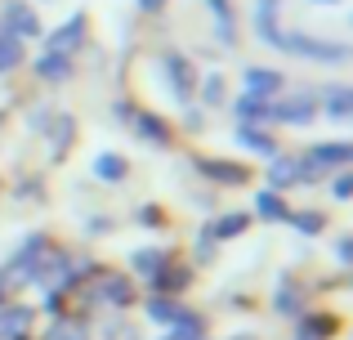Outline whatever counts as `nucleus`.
Wrapping results in <instances>:
<instances>
[{
    "label": "nucleus",
    "instance_id": "nucleus-1",
    "mask_svg": "<svg viewBox=\"0 0 353 340\" xmlns=\"http://www.w3.org/2000/svg\"><path fill=\"white\" fill-rule=\"evenodd\" d=\"M273 50L295 54V59H309V63H345L349 50L340 41H318V36H304V32H277Z\"/></svg>",
    "mask_w": 353,
    "mask_h": 340
},
{
    "label": "nucleus",
    "instance_id": "nucleus-2",
    "mask_svg": "<svg viewBox=\"0 0 353 340\" xmlns=\"http://www.w3.org/2000/svg\"><path fill=\"white\" fill-rule=\"evenodd\" d=\"M85 27H90V18H85V14L68 18V23H63L59 32L50 36V45H45V54H63V59H72V54L81 50V41H85Z\"/></svg>",
    "mask_w": 353,
    "mask_h": 340
},
{
    "label": "nucleus",
    "instance_id": "nucleus-3",
    "mask_svg": "<svg viewBox=\"0 0 353 340\" xmlns=\"http://www.w3.org/2000/svg\"><path fill=\"white\" fill-rule=\"evenodd\" d=\"M241 86H246L250 99H273V94H282V90H286V77H282V72H273V68H246Z\"/></svg>",
    "mask_w": 353,
    "mask_h": 340
},
{
    "label": "nucleus",
    "instance_id": "nucleus-4",
    "mask_svg": "<svg viewBox=\"0 0 353 340\" xmlns=\"http://www.w3.org/2000/svg\"><path fill=\"white\" fill-rule=\"evenodd\" d=\"M0 27H5V36H36V32H41V18H36L27 5L9 0L5 14H0Z\"/></svg>",
    "mask_w": 353,
    "mask_h": 340
},
{
    "label": "nucleus",
    "instance_id": "nucleus-5",
    "mask_svg": "<svg viewBox=\"0 0 353 340\" xmlns=\"http://www.w3.org/2000/svg\"><path fill=\"white\" fill-rule=\"evenodd\" d=\"M277 14H282V0H255V36L264 45H273L277 41Z\"/></svg>",
    "mask_w": 353,
    "mask_h": 340
},
{
    "label": "nucleus",
    "instance_id": "nucleus-6",
    "mask_svg": "<svg viewBox=\"0 0 353 340\" xmlns=\"http://www.w3.org/2000/svg\"><path fill=\"white\" fill-rule=\"evenodd\" d=\"M331 166H349V143H318V148L309 152V166H304V174L331 170Z\"/></svg>",
    "mask_w": 353,
    "mask_h": 340
},
{
    "label": "nucleus",
    "instance_id": "nucleus-7",
    "mask_svg": "<svg viewBox=\"0 0 353 340\" xmlns=\"http://www.w3.org/2000/svg\"><path fill=\"white\" fill-rule=\"evenodd\" d=\"M161 68H165V77H170L174 99H188V94H192V68H188V59H179V54H165Z\"/></svg>",
    "mask_w": 353,
    "mask_h": 340
},
{
    "label": "nucleus",
    "instance_id": "nucleus-8",
    "mask_svg": "<svg viewBox=\"0 0 353 340\" xmlns=\"http://www.w3.org/2000/svg\"><path fill=\"white\" fill-rule=\"evenodd\" d=\"M313 94H304V99H291V103H277V108H268V117H277V121H291V126H309L313 121Z\"/></svg>",
    "mask_w": 353,
    "mask_h": 340
},
{
    "label": "nucleus",
    "instance_id": "nucleus-9",
    "mask_svg": "<svg viewBox=\"0 0 353 340\" xmlns=\"http://www.w3.org/2000/svg\"><path fill=\"white\" fill-rule=\"evenodd\" d=\"M36 77H45L50 86H63V81H72V59H63V54H41V59H36Z\"/></svg>",
    "mask_w": 353,
    "mask_h": 340
},
{
    "label": "nucleus",
    "instance_id": "nucleus-10",
    "mask_svg": "<svg viewBox=\"0 0 353 340\" xmlns=\"http://www.w3.org/2000/svg\"><path fill=\"white\" fill-rule=\"evenodd\" d=\"M318 99H322V112L331 121H349V86H327Z\"/></svg>",
    "mask_w": 353,
    "mask_h": 340
},
{
    "label": "nucleus",
    "instance_id": "nucleus-11",
    "mask_svg": "<svg viewBox=\"0 0 353 340\" xmlns=\"http://www.w3.org/2000/svg\"><path fill=\"white\" fill-rule=\"evenodd\" d=\"M233 112H237V121L241 126H250V130H255V126L259 121H268V103H264V99H237V103H233Z\"/></svg>",
    "mask_w": 353,
    "mask_h": 340
},
{
    "label": "nucleus",
    "instance_id": "nucleus-12",
    "mask_svg": "<svg viewBox=\"0 0 353 340\" xmlns=\"http://www.w3.org/2000/svg\"><path fill=\"white\" fill-rule=\"evenodd\" d=\"M32 323V309H5L0 314V340H18Z\"/></svg>",
    "mask_w": 353,
    "mask_h": 340
},
{
    "label": "nucleus",
    "instance_id": "nucleus-13",
    "mask_svg": "<svg viewBox=\"0 0 353 340\" xmlns=\"http://www.w3.org/2000/svg\"><path fill=\"white\" fill-rule=\"evenodd\" d=\"M237 143H241V148H250V152H259V157H277V143L268 139V134L250 130V126H241V130H237Z\"/></svg>",
    "mask_w": 353,
    "mask_h": 340
},
{
    "label": "nucleus",
    "instance_id": "nucleus-14",
    "mask_svg": "<svg viewBox=\"0 0 353 340\" xmlns=\"http://www.w3.org/2000/svg\"><path fill=\"white\" fill-rule=\"evenodd\" d=\"M206 9H210V18L219 23V41L224 45H233V9H228V0H206Z\"/></svg>",
    "mask_w": 353,
    "mask_h": 340
},
{
    "label": "nucleus",
    "instance_id": "nucleus-15",
    "mask_svg": "<svg viewBox=\"0 0 353 340\" xmlns=\"http://www.w3.org/2000/svg\"><path fill=\"white\" fill-rule=\"evenodd\" d=\"M18 63H23V45H18V36H0V72H14Z\"/></svg>",
    "mask_w": 353,
    "mask_h": 340
},
{
    "label": "nucleus",
    "instance_id": "nucleus-16",
    "mask_svg": "<svg viewBox=\"0 0 353 340\" xmlns=\"http://www.w3.org/2000/svg\"><path fill=\"white\" fill-rule=\"evenodd\" d=\"M255 210H259V215H264V219H286V206H282V201H277V188L259 192V197H255Z\"/></svg>",
    "mask_w": 353,
    "mask_h": 340
},
{
    "label": "nucleus",
    "instance_id": "nucleus-17",
    "mask_svg": "<svg viewBox=\"0 0 353 340\" xmlns=\"http://www.w3.org/2000/svg\"><path fill=\"white\" fill-rule=\"evenodd\" d=\"M161 264H165L161 251H134V273H143V278H157Z\"/></svg>",
    "mask_w": 353,
    "mask_h": 340
},
{
    "label": "nucleus",
    "instance_id": "nucleus-18",
    "mask_svg": "<svg viewBox=\"0 0 353 340\" xmlns=\"http://www.w3.org/2000/svg\"><path fill=\"white\" fill-rule=\"evenodd\" d=\"M134 130H139V134H148L152 143H165V139H170V134H165V126H161V121H152V112H139Z\"/></svg>",
    "mask_w": 353,
    "mask_h": 340
},
{
    "label": "nucleus",
    "instance_id": "nucleus-19",
    "mask_svg": "<svg viewBox=\"0 0 353 340\" xmlns=\"http://www.w3.org/2000/svg\"><path fill=\"white\" fill-rule=\"evenodd\" d=\"M295 174H300V166H295V161H282V157H273V166H268V179H273V188L291 183Z\"/></svg>",
    "mask_w": 353,
    "mask_h": 340
},
{
    "label": "nucleus",
    "instance_id": "nucleus-20",
    "mask_svg": "<svg viewBox=\"0 0 353 340\" xmlns=\"http://www.w3.org/2000/svg\"><path fill=\"white\" fill-rule=\"evenodd\" d=\"M94 174H99V179H125V161L108 152V157H99V161H94Z\"/></svg>",
    "mask_w": 353,
    "mask_h": 340
},
{
    "label": "nucleus",
    "instance_id": "nucleus-21",
    "mask_svg": "<svg viewBox=\"0 0 353 340\" xmlns=\"http://www.w3.org/2000/svg\"><path fill=\"white\" fill-rule=\"evenodd\" d=\"M246 224H250V215H224L210 233L215 237H237V233H246Z\"/></svg>",
    "mask_w": 353,
    "mask_h": 340
},
{
    "label": "nucleus",
    "instance_id": "nucleus-22",
    "mask_svg": "<svg viewBox=\"0 0 353 340\" xmlns=\"http://www.w3.org/2000/svg\"><path fill=\"white\" fill-rule=\"evenodd\" d=\"M201 99H206V103H224V77H206V86H201Z\"/></svg>",
    "mask_w": 353,
    "mask_h": 340
},
{
    "label": "nucleus",
    "instance_id": "nucleus-23",
    "mask_svg": "<svg viewBox=\"0 0 353 340\" xmlns=\"http://www.w3.org/2000/svg\"><path fill=\"white\" fill-rule=\"evenodd\" d=\"M295 228H300V233H322V215L304 210V215H295Z\"/></svg>",
    "mask_w": 353,
    "mask_h": 340
},
{
    "label": "nucleus",
    "instance_id": "nucleus-24",
    "mask_svg": "<svg viewBox=\"0 0 353 340\" xmlns=\"http://www.w3.org/2000/svg\"><path fill=\"white\" fill-rule=\"evenodd\" d=\"M331 192H336V197H340V201H349V192H353V183H349V174H340V179H336V188H331Z\"/></svg>",
    "mask_w": 353,
    "mask_h": 340
},
{
    "label": "nucleus",
    "instance_id": "nucleus-25",
    "mask_svg": "<svg viewBox=\"0 0 353 340\" xmlns=\"http://www.w3.org/2000/svg\"><path fill=\"white\" fill-rule=\"evenodd\" d=\"M54 340H85V336H81L77 327H59V332H54Z\"/></svg>",
    "mask_w": 353,
    "mask_h": 340
},
{
    "label": "nucleus",
    "instance_id": "nucleus-26",
    "mask_svg": "<svg viewBox=\"0 0 353 340\" xmlns=\"http://www.w3.org/2000/svg\"><path fill=\"white\" fill-rule=\"evenodd\" d=\"M139 9H143V14H161L165 0H139Z\"/></svg>",
    "mask_w": 353,
    "mask_h": 340
},
{
    "label": "nucleus",
    "instance_id": "nucleus-27",
    "mask_svg": "<svg viewBox=\"0 0 353 340\" xmlns=\"http://www.w3.org/2000/svg\"><path fill=\"white\" fill-rule=\"evenodd\" d=\"M0 296H5V273H0Z\"/></svg>",
    "mask_w": 353,
    "mask_h": 340
},
{
    "label": "nucleus",
    "instance_id": "nucleus-28",
    "mask_svg": "<svg viewBox=\"0 0 353 340\" xmlns=\"http://www.w3.org/2000/svg\"><path fill=\"white\" fill-rule=\"evenodd\" d=\"M233 340H250V336H233Z\"/></svg>",
    "mask_w": 353,
    "mask_h": 340
},
{
    "label": "nucleus",
    "instance_id": "nucleus-29",
    "mask_svg": "<svg viewBox=\"0 0 353 340\" xmlns=\"http://www.w3.org/2000/svg\"><path fill=\"white\" fill-rule=\"evenodd\" d=\"M327 5H336V0H327Z\"/></svg>",
    "mask_w": 353,
    "mask_h": 340
}]
</instances>
